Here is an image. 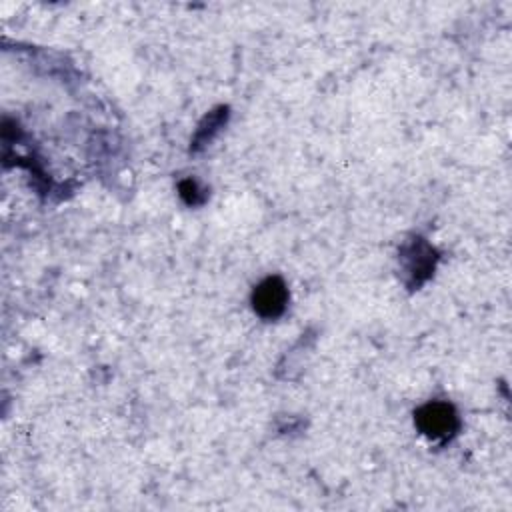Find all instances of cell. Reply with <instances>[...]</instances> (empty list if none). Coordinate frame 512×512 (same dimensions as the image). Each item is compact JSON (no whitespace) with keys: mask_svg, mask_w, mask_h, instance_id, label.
I'll list each match as a JSON object with an SVG mask.
<instances>
[{"mask_svg":"<svg viewBox=\"0 0 512 512\" xmlns=\"http://www.w3.org/2000/svg\"><path fill=\"white\" fill-rule=\"evenodd\" d=\"M416 428L430 440H446L458 430V414L448 402H426L414 414Z\"/></svg>","mask_w":512,"mask_h":512,"instance_id":"obj_1","label":"cell"},{"mask_svg":"<svg viewBox=\"0 0 512 512\" xmlns=\"http://www.w3.org/2000/svg\"><path fill=\"white\" fill-rule=\"evenodd\" d=\"M250 302L258 316L274 320L282 316L288 306V288L280 276H268L254 286Z\"/></svg>","mask_w":512,"mask_h":512,"instance_id":"obj_2","label":"cell"},{"mask_svg":"<svg viewBox=\"0 0 512 512\" xmlns=\"http://www.w3.org/2000/svg\"><path fill=\"white\" fill-rule=\"evenodd\" d=\"M178 192H180L182 200H184L186 204H190V206L200 204V202L204 200V196H206V194H204V190L198 186V182H196V180H184V182H180Z\"/></svg>","mask_w":512,"mask_h":512,"instance_id":"obj_3","label":"cell"}]
</instances>
